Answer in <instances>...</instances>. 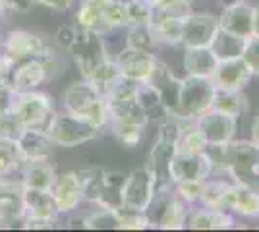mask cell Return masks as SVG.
Wrapping results in <instances>:
<instances>
[{"instance_id":"obj_1","label":"cell","mask_w":259,"mask_h":232,"mask_svg":"<svg viewBox=\"0 0 259 232\" xmlns=\"http://www.w3.org/2000/svg\"><path fill=\"white\" fill-rule=\"evenodd\" d=\"M64 111L81 116L99 132H105L110 124V109L107 99L87 79L74 81L64 89Z\"/></svg>"},{"instance_id":"obj_2","label":"cell","mask_w":259,"mask_h":232,"mask_svg":"<svg viewBox=\"0 0 259 232\" xmlns=\"http://www.w3.org/2000/svg\"><path fill=\"white\" fill-rule=\"evenodd\" d=\"M126 174L103 168H87L83 184V201L105 209L122 207V186Z\"/></svg>"},{"instance_id":"obj_3","label":"cell","mask_w":259,"mask_h":232,"mask_svg":"<svg viewBox=\"0 0 259 232\" xmlns=\"http://www.w3.org/2000/svg\"><path fill=\"white\" fill-rule=\"evenodd\" d=\"M215 93L217 87L211 81V77L186 76L182 79V89H180V103L172 118H178L182 122L195 120L197 116H201L203 112L211 109Z\"/></svg>"},{"instance_id":"obj_4","label":"cell","mask_w":259,"mask_h":232,"mask_svg":"<svg viewBox=\"0 0 259 232\" xmlns=\"http://www.w3.org/2000/svg\"><path fill=\"white\" fill-rule=\"evenodd\" d=\"M45 133L51 137L54 147L70 149V147H77V145H83L95 140L101 132L87 120H83L81 116H76L68 111H56Z\"/></svg>"},{"instance_id":"obj_5","label":"cell","mask_w":259,"mask_h":232,"mask_svg":"<svg viewBox=\"0 0 259 232\" xmlns=\"http://www.w3.org/2000/svg\"><path fill=\"white\" fill-rule=\"evenodd\" d=\"M182 120L166 116V120L159 126L157 137L153 142V147L149 151V161L147 166L153 170V174L157 176L159 184H166L170 182L168 176V165L172 161L174 153L178 151V137H180V130H182Z\"/></svg>"},{"instance_id":"obj_6","label":"cell","mask_w":259,"mask_h":232,"mask_svg":"<svg viewBox=\"0 0 259 232\" xmlns=\"http://www.w3.org/2000/svg\"><path fill=\"white\" fill-rule=\"evenodd\" d=\"M12 112L20 120L23 130H41L45 132L49 122L56 112L54 99L45 91H23L16 95Z\"/></svg>"},{"instance_id":"obj_7","label":"cell","mask_w":259,"mask_h":232,"mask_svg":"<svg viewBox=\"0 0 259 232\" xmlns=\"http://www.w3.org/2000/svg\"><path fill=\"white\" fill-rule=\"evenodd\" d=\"M227 176L234 184L259 190V145L253 140L232 142V163Z\"/></svg>"},{"instance_id":"obj_8","label":"cell","mask_w":259,"mask_h":232,"mask_svg":"<svg viewBox=\"0 0 259 232\" xmlns=\"http://www.w3.org/2000/svg\"><path fill=\"white\" fill-rule=\"evenodd\" d=\"M23 205H25L23 228H53L62 217L56 209L51 190L23 188Z\"/></svg>"},{"instance_id":"obj_9","label":"cell","mask_w":259,"mask_h":232,"mask_svg":"<svg viewBox=\"0 0 259 232\" xmlns=\"http://www.w3.org/2000/svg\"><path fill=\"white\" fill-rule=\"evenodd\" d=\"M157 176L145 165L143 168H136L124 178L122 186V207L136 211H147L151 203L155 190H157Z\"/></svg>"},{"instance_id":"obj_10","label":"cell","mask_w":259,"mask_h":232,"mask_svg":"<svg viewBox=\"0 0 259 232\" xmlns=\"http://www.w3.org/2000/svg\"><path fill=\"white\" fill-rule=\"evenodd\" d=\"M47 44L49 41H45L41 35L25 29H14L0 39V53L16 66L23 60L39 58L45 53Z\"/></svg>"},{"instance_id":"obj_11","label":"cell","mask_w":259,"mask_h":232,"mask_svg":"<svg viewBox=\"0 0 259 232\" xmlns=\"http://www.w3.org/2000/svg\"><path fill=\"white\" fill-rule=\"evenodd\" d=\"M83 184H85V170H70L56 174L51 192L60 215H70L79 207V203L83 201Z\"/></svg>"},{"instance_id":"obj_12","label":"cell","mask_w":259,"mask_h":232,"mask_svg":"<svg viewBox=\"0 0 259 232\" xmlns=\"http://www.w3.org/2000/svg\"><path fill=\"white\" fill-rule=\"evenodd\" d=\"M68 55L74 58V62H76L77 70L81 72V76L87 77L101 60L107 58L101 33L77 29L76 39H74L72 47L68 49Z\"/></svg>"},{"instance_id":"obj_13","label":"cell","mask_w":259,"mask_h":232,"mask_svg":"<svg viewBox=\"0 0 259 232\" xmlns=\"http://www.w3.org/2000/svg\"><path fill=\"white\" fill-rule=\"evenodd\" d=\"M194 122L195 126L201 130V133L205 135L209 145L228 144V142L236 140L238 120L232 118V116H228V114H223V112L209 109L201 116H197Z\"/></svg>"},{"instance_id":"obj_14","label":"cell","mask_w":259,"mask_h":232,"mask_svg":"<svg viewBox=\"0 0 259 232\" xmlns=\"http://www.w3.org/2000/svg\"><path fill=\"white\" fill-rule=\"evenodd\" d=\"M170 182H186V180H205L211 176V165L205 153H184L176 151L168 165Z\"/></svg>"},{"instance_id":"obj_15","label":"cell","mask_w":259,"mask_h":232,"mask_svg":"<svg viewBox=\"0 0 259 232\" xmlns=\"http://www.w3.org/2000/svg\"><path fill=\"white\" fill-rule=\"evenodd\" d=\"M219 29V18L213 14H188L184 18L182 49L209 47Z\"/></svg>"},{"instance_id":"obj_16","label":"cell","mask_w":259,"mask_h":232,"mask_svg":"<svg viewBox=\"0 0 259 232\" xmlns=\"http://www.w3.org/2000/svg\"><path fill=\"white\" fill-rule=\"evenodd\" d=\"M149 83H151L159 99H161L162 111L166 116H172L176 109H178V103H180V89H182V79L172 74V70L166 66L164 62H157V66L153 70L151 77H149Z\"/></svg>"},{"instance_id":"obj_17","label":"cell","mask_w":259,"mask_h":232,"mask_svg":"<svg viewBox=\"0 0 259 232\" xmlns=\"http://www.w3.org/2000/svg\"><path fill=\"white\" fill-rule=\"evenodd\" d=\"M251 77L253 76H251L249 68L246 66V62L240 56V58L219 60L215 72L211 76V81L221 91H238V89L246 87Z\"/></svg>"},{"instance_id":"obj_18","label":"cell","mask_w":259,"mask_h":232,"mask_svg":"<svg viewBox=\"0 0 259 232\" xmlns=\"http://www.w3.org/2000/svg\"><path fill=\"white\" fill-rule=\"evenodd\" d=\"M114 60H116V64L120 66L122 76L130 77V79H136L140 83L149 81L153 70L157 66V62H159L157 55L136 51V49H130V47H126Z\"/></svg>"},{"instance_id":"obj_19","label":"cell","mask_w":259,"mask_h":232,"mask_svg":"<svg viewBox=\"0 0 259 232\" xmlns=\"http://www.w3.org/2000/svg\"><path fill=\"white\" fill-rule=\"evenodd\" d=\"M251 22H253V6L248 0H236L228 6H223L219 16V27L248 39L251 37Z\"/></svg>"},{"instance_id":"obj_20","label":"cell","mask_w":259,"mask_h":232,"mask_svg":"<svg viewBox=\"0 0 259 232\" xmlns=\"http://www.w3.org/2000/svg\"><path fill=\"white\" fill-rule=\"evenodd\" d=\"M45 81H49V76H47V68L41 58L23 60L14 66L10 74V83L12 87L16 89V93L35 91L41 87Z\"/></svg>"},{"instance_id":"obj_21","label":"cell","mask_w":259,"mask_h":232,"mask_svg":"<svg viewBox=\"0 0 259 232\" xmlns=\"http://www.w3.org/2000/svg\"><path fill=\"white\" fill-rule=\"evenodd\" d=\"M16 144H18L23 163L49 161L54 147L51 137L41 130H22V133L16 137Z\"/></svg>"},{"instance_id":"obj_22","label":"cell","mask_w":259,"mask_h":232,"mask_svg":"<svg viewBox=\"0 0 259 232\" xmlns=\"http://www.w3.org/2000/svg\"><path fill=\"white\" fill-rule=\"evenodd\" d=\"M186 226L192 230H227L236 226V219H234V213L230 211L199 207V209L190 211Z\"/></svg>"},{"instance_id":"obj_23","label":"cell","mask_w":259,"mask_h":232,"mask_svg":"<svg viewBox=\"0 0 259 232\" xmlns=\"http://www.w3.org/2000/svg\"><path fill=\"white\" fill-rule=\"evenodd\" d=\"M219 58L211 47H192L184 49V70L188 76L211 77L217 68Z\"/></svg>"},{"instance_id":"obj_24","label":"cell","mask_w":259,"mask_h":232,"mask_svg":"<svg viewBox=\"0 0 259 232\" xmlns=\"http://www.w3.org/2000/svg\"><path fill=\"white\" fill-rule=\"evenodd\" d=\"M23 188L33 190H53L56 180V170L49 161H31L25 163L20 172Z\"/></svg>"},{"instance_id":"obj_25","label":"cell","mask_w":259,"mask_h":232,"mask_svg":"<svg viewBox=\"0 0 259 232\" xmlns=\"http://www.w3.org/2000/svg\"><path fill=\"white\" fill-rule=\"evenodd\" d=\"M138 87H140V81L136 79H130L126 76H120L112 87L107 91L105 99L108 103V109L110 114L116 111H122L130 105H136V95H138Z\"/></svg>"},{"instance_id":"obj_26","label":"cell","mask_w":259,"mask_h":232,"mask_svg":"<svg viewBox=\"0 0 259 232\" xmlns=\"http://www.w3.org/2000/svg\"><path fill=\"white\" fill-rule=\"evenodd\" d=\"M211 109L240 120L249 111V97L242 89H238V91H221V89H217Z\"/></svg>"},{"instance_id":"obj_27","label":"cell","mask_w":259,"mask_h":232,"mask_svg":"<svg viewBox=\"0 0 259 232\" xmlns=\"http://www.w3.org/2000/svg\"><path fill=\"white\" fill-rule=\"evenodd\" d=\"M188 215H190V205L184 203L182 199L174 194L172 198L166 201L164 209L161 211L159 219L155 222V228H162V230H182V228H186Z\"/></svg>"},{"instance_id":"obj_28","label":"cell","mask_w":259,"mask_h":232,"mask_svg":"<svg viewBox=\"0 0 259 232\" xmlns=\"http://www.w3.org/2000/svg\"><path fill=\"white\" fill-rule=\"evenodd\" d=\"M103 2L105 0H79L76 10V27L81 31H95L105 33L103 22Z\"/></svg>"},{"instance_id":"obj_29","label":"cell","mask_w":259,"mask_h":232,"mask_svg":"<svg viewBox=\"0 0 259 232\" xmlns=\"http://www.w3.org/2000/svg\"><path fill=\"white\" fill-rule=\"evenodd\" d=\"M244 44H246L244 37H238V35L219 27L209 47L219 60H228V58H240L244 53Z\"/></svg>"},{"instance_id":"obj_30","label":"cell","mask_w":259,"mask_h":232,"mask_svg":"<svg viewBox=\"0 0 259 232\" xmlns=\"http://www.w3.org/2000/svg\"><path fill=\"white\" fill-rule=\"evenodd\" d=\"M120 76H122V72H120V66L116 64V60L105 58V60H101L97 66L91 70V74L87 77H83V79H87V81L105 97L107 91L112 87V83H114Z\"/></svg>"},{"instance_id":"obj_31","label":"cell","mask_w":259,"mask_h":232,"mask_svg":"<svg viewBox=\"0 0 259 232\" xmlns=\"http://www.w3.org/2000/svg\"><path fill=\"white\" fill-rule=\"evenodd\" d=\"M23 165L16 140L0 137V178H14L22 172Z\"/></svg>"},{"instance_id":"obj_32","label":"cell","mask_w":259,"mask_h":232,"mask_svg":"<svg viewBox=\"0 0 259 232\" xmlns=\"http://www.w3.org/2000/svg\"><path fill=\"white\" fill-rule=\"evenodd\" d=\"M232 213L246 219H259V190L236 184L234 199H232Z\"/></svg>"},{"instance_id":"obj_33","label":"cell","mask_w":259,"mask_h":232,"mask_svg":"<svg viewBox=\"0 0 259 232\" xmlns=\"http://www.w3.org/2000/svg\"><path fill=\"white\" fill-rule=\"evenodd\" d=\"M126 43L130 49L151 53V55H157V51L161 47L153 33L151 25H128L126 27Z\"/></svg>"},{"instance_id":"obj_34","label":"cell","mask_w":259,"mask_h":232,"mask_svg":"<svg viewBox=\"0 0 259 232\" xmlns=\"http://www.w3.org/2000/svg\"><path fill=\"white\" fill-rule=\"evenodd\" d=\"M108 130L114 133V137L120 142V145L132 149V147H138V145L141 144L145 126L136 124V122H130V120H110Z\"/></svg>"},{"instance_id":"obj_35","label":"cell","mask_w":259,"mask_h":232,"mask_svg":"<svg viewBox=\"0 0 259 232\" xmlns=\"http://www.w3.org/2000/svg\"><path fill=\"white\" fill-rule=\"evenodd\" d=\"M207 140L201 133V130L195 126V122H184L182 130H180V137H178V151L184 153H205Z\"/></svg>"},{"instance_id":"obj_36","label":"cell","mask_w":259,"mask_h":232,"mask_svg":"<svg viewBox=\"0 0 259 232\" xmlns=\"http://www.w3.org/2000/svg\"><path fill=\"white\" fill-rule=\"evenodd\" d=\"M232 186V180H223L221 176L207 178L205 186H203V194H201V207H211V209H221L223 207V199L227 196V192Z\"/></svg>"},{"instance_id":"obj_37","label":"cell","mask_w":259,"mask_h":232,"mask_svg":"<svg viewBox=\"0 0 259 232\" xmlns=\"http://www.w3.org/2000/svg\"><path fill=\"white\" fill-rule=\"evenodd\" d=\"M192 14L190 0H155L153 8V22L159 20H182Z\"/></svg>"},{"instance_id":"obj_38","label":"cell","mask_w":259,"mask_h":232,"mask_svg":"<svg viewBox=\"0 0 259 232\" xmlns=\"http://www.w3.org/2000/svg\"><path fill=\"white\" fill-rule=\"evenodd\" d=\"M153 33L157 37L159 44H166V47H180L182 44V20H159L153 22Z\"/></svg>"},{"instance_id":"obj_39","label":"cell","mask_w":259,"mask_h":232,"mask_svg":"<svg viewBox=\"0 0 259 232\" xmlns=\"http://www.w3.org/2000/svg\"><path fill=\"white\" fill-rule=\"evenodd\" d=\"M155 0H130L126 4L128 25H151Z\"/></svg>"},{"instance_id":"obj_40","label":"cell","mask_w":259,"mask_h":232,"mask_svg":"<svg viewBox=\"0 0 259 232\" xmlns=\"http://www.w3.org/2000/svg\"><path fill=\"white\" fill-rule=\"evenodd\" d=\"M85 228H91V230H120L116 211L97 207L91 215L85 217Z\"/></svg>"},{"instance_id":"obj_41","label":"cell","mask_w":259,"mask_h":232,"mask_svg":"<svg viewBox=\"0 0 259 232\" xmlns=\"http://www.w3.org/2000/svg\"><path fill=\"white\" fill-rule=\"evenodd\" d=\"M103 22H105V31H108V29H120V27H128L126 6L120 4V2L105 0V2H103Z\"/></svg>"},{"instance_id":"obj_42","label":"cell","mask_w":259,"mask_h":232,"mask_svg":"<svg viewBox=\"0 0 259 232\" xmlns=\"http://www.w3.org/2000/svg\"><path fill=\"white\" fill-rule=\"evenodd\" d=\"M120 230H145L149 228V219L145 215V211L128 209V207H120L116 209Z\"/></svg>"},{"instance_id":"obj_43","label":"cell","mask_w":259,"mask_h":232,"mask_svg":"<svg viewBox=\"0 0 259 232\" xmlns=\"http://www.w3.org/2000/svg\"><path fill=\"white\" fill-rule=\"evenodd\" d=\"M205 180H186V182H176V184H174V194L182 199L184 203H188L190 207H192V205H199L201 194H203V186H205Z\"/></svg>"},{"instance_id":"obj_44","label":"cell","mask_w":259,"mask_h":232,"mask_svg":"<svg viewBox=\"0 0 259 232\" xmlns=\"http://www.w3.org/2000/svg\"><path fill=\"white\" fill-rule=\"evenodd\" d=\"M136 105L140 107L141 111H145L147 114H151L157 109H162L161 99L157 95V91L149 81H143L138 87V95H136Z\"/></svg>"},{"instance_id":"obj_45","label":"cell","mask_w":259,"mask_h":232,"mask_svg":"<svg viewBox=\"0 0 259 232\" xmlns=\"http://www.w3.org/2000/svg\"><path fill=\"white\" fill-rule=\"evenodd\" d=\"M242 60L249 68L251 76H259V39H255V37H248L246 39Z\"/></svg>"},{"instance_id":"obj_46","label":"cell","mask_w":259,"mask_h":232,"mask_svg":"<svg viewBox=\"0 0 259 232\" xmlns=\"http://www.w3.org/2000/svg\"><path fill=\"white\" fill-rule=\"evenodd\" d=\"M22 124L16 118L14 112H0V137H10L16 140L22 133Z\"/></svg>"},{"instance_id":"obj_47","label":"cell","mask_w":259,"mask_h":232,"mask_svg":"<svg viewBox=\"0 0 259 232\" xmlns=\"http://www.w3.org/2000/svg\"><path fill=\"white\" fill-rule=\"evenodd\" d=\"M76 35H77L76 25H62V27H58L56 33H54V44H56L60 51L68 53V49L72 47Z\"/></svg>"},{"instance_id":"obj_48","label":"cell","mask_w":259,"mask_h":232,"mask_svg":"<svg viewBox=\"0 0 259 232\" xmlns=\"http://www.w3.org/2000/svg\"><path fill=\"white\" fill-rule=\"evenodd\" d=\"M16 89L10 81H0V112H10L16 101Z\"/></svg>"},{"instance_id":"obj_49","label":"cell","mask_w":259,"mask_h":232,"mask_svg":"<svg viewBox=\"0 0 259 232\" xmlns=\"http://www.w3.org/2000/svg\"><path fill=\"white\" fill-rule=\"evenodd\" d=\"M29 4H37V6H45V8H51L56 12H66L70 10L76 0H27Z\"/></svg>"},{"instance_id":"obj_50","label":"cell","mask_w":259,"mask_h":232,"mask_svg":"<svg viewBox=\"0 0 259 232\" xmlns=\"http://www.w3.org/2000/svg\"><path fill=\"white\" fill-rule=\"evenodd\" d=\"M12 70H14V64L0 53V81H10Z\"/></svg>"},{"instance_id":"obj_51","label":"cell","mask_w":259,"mask_h":232,"mask_svg":"<svg viewBox=\"0 0 259 232\" xmlns=\"http://www.w3.org/2000/svg\"><path fill=\"white\" fill-rule=\"evenodd\" d=\"M251 37L259 39V4L253 6V22H251Z\"/></svg>"},{"instance_id":"obj_52","label":"cell","mask_w":259,"mask_h":232,"mask_svg":"<svg viewBox=\"0 0 259 232\" xmlns=\"http://www.w3.org/2000/svg\"><path fill=\"white\" fill-rule=\"evenodd\" d=\"M251 140L259 145V114L255 116V120H253V126H251Z\"/></svg>"},{"instance_id":"obj_53","label":"cell","mask_w":259,"mask_h":232,"mask_svg":"<svg viewBox=\"0 0 259 232\" xmlns=\"http://www.w3.org/2000/svg\"><path fill=\"white\" fill-rule=\"evenodd\" d=\"M112 2H120V4H124V6H126L130 0H112Z\"/></svg>"},{"instance_id":"obj_54","label":"cell","mask_w":259,"mask_h":232,"mask_svg":"<svg viewBox=\"0 0 259 232\" xmlns=\"http://www.w3.org/2000/svg\"><path fill=\"white\" fill-rule=\"evenodd\" d=\"M0 228H4V221L2 219H0Z\"/></svg>"},{"instance_id":"obj_55","label":"cell","mask_w":259,"mask_h":232,"mask_svg":"<svg viewBox=\"0 0 259 232\" xmlns=\"http://www.w3.org/2000/svg\"><path fill=\"white\" fill-rule=\"evenodd\" d=\"M190 2H194V0H190Z\"/></svg>"}]
</instances>
